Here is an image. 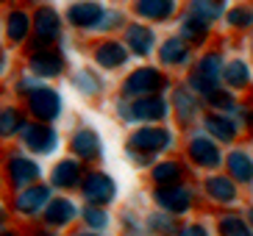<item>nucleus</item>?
<instances>
[{"instance_id": "f257e3e1", "label": "nucleus", "mask_w": 253, "mask_h": 236, "mask_svg": "<svg viewBox=\"0 0 253 236\" xmlns=\"http://www.w3.org/2000/svg\"><path fill=\"white\" fill-rule=\"evenodd\" d=\"M172 148L175 133L170 131V125H134L123 142L128 164L136 170H150L159 156L170 153Z\"/></svg>"}, {"instance_id": "f03ea898", "label": "nucleus", "mask_w": 253, "mask_h": 236, "mask_svg": "<svg viewBox=\"0 0 253 236\" xmlns=\"http://www.w3.org/2000/svg\"><path fill=\"white\" fill-rule=\"evenodd\" d=\"M67 25L56 3H39L31 8V39L25 50H42V47H67L70 42Z\"/></svg>"}, {"instance_id": "7ed1b4c3", "label": "nucleus", "mask_w": 253, "mask_h": 236, "mask_svg": "<svg viewBox=\"0 0 253 236\" xmlns=\"http://www.w3.org/2000/svg\"><path fill=\"white\" fill-rule=\"evenodd\" d=\"M0 172H3L6 192H17V189L45 181V164L34 156H28L20 145L0 148Z\"/></svg>"}, {"instance_id": "20e7f679", "label": "nucleus", "mask_w": 253, "mask_h": 236, "mask_svg": "<svg viewBox=\"0 0 253 236\" xmlns=\"http://www.w3.org/2000/svg\"><path fill=\"white\" fill-rule=\"evenodd\" d=\"M73 70L67 47H42V50H23V73L42 83H59Z\"/></svg>"}, {"instance_id": "39448f33", "label": "nucleus", "mask_w": 253, "mask_h": 236, "mask_svg": "<svg viewBox=\"0 0 253 236\" xmlns=\"http://www.w3.org/2000/svg\"><path fill=\"white\" fill-rule=\"evenodd\" d=\"M31 122H45V125H59L67 114V97L56 83H39L34 92L23 97V103Z\"/></svg>"}, {"instance_id": "423d86ee", "label": "nucleus", "mask_w": 253, "mask_h": 236, "mask_svg": "<svg viewBox=\"0 0 253 236\" xmlns=\"http://www.w3.org/2000/svg\"><path fill=\"white\" fill-rule=\"evenodd\" d=\"M64 153L73 156L84 167H100L106 158V139L89 122H75L64 133Z\"/></svg>"}, {"instance_id": "0eeeda50", "label": "nucleus", "mask_w": 253, "mask_h": 236, "mask_svg": "<svg viewBox=\"0 0 253 236\" xmlns=\"http://www.w3.org/2000/svg\"><path fill=\"white\" fill-rule=\"evenodd\" d=\"M167 86H170V83H167V75H164L162 67L136 64V67H128L126 73H123L120 86H117V95L126 97V100H136V97L162 95Z\"/></svg>"}, {"instance_id": "6e6552de", "label": "nucleus", "mask_w": 253, "mask_h": 236, "mask_svg": "<svg viewBox=\"0 0 253 236\" xmlns=\"http://www.w3.org/2000/svg\"><path fill=\"white\" fill-rule=\"evenodd\" d=\"M50 197H53V189L42 181V184L25 186V189H17V192H6V206L17 225L25 228V225L39 222V217H42Z\"/></svg>"}, {"instance_id": "1a4fd4ad", "label": "nucleus", "mask_w": 253, "mask_h": 236, "mask_svg": "<svg viewBox=\"0 0 253 236\" xmlns=\"http://www.w3.org/2000/svg\"><path fill=\"white\" fill-rule=\"evenodd\" d=\"M28 156L39 158V161H53L56 156L64 153V133L59 125H45V122H28L17 142Z\"/></svg>"}, {"instance_id": "9d476101", "label": "nucleus", "mask_w": 253, "mask_h": 236, "mask_svg": "<svg viewBox=\"0 0 253 236\" xmlns=\"http://www.w3.org/2000/svg\"><path fill=\"white\" fill-rule=\"evenodd\" d=\"M75 195H78V203H84V206L112 208L120 200V184L109 170H103V167H89Z\"/></svg>"}, {"instance_id": "9b49d317", "label": "nucleus", "mask_w": 253, "mask_h": 236, "mask_svg": "<svg viewBox=\"0 0 253 236\" xmlns=\"http://www.w3.org/2000/svg\"><path fill=\"white\" fill-rule=\"evenodd\" d=\"M106 8H109L106 0H67V6L61 8V17H64L67 34L97 37Z\"/></svg>"}, {"instance_id": "f8f14e48", "label": "nucleus", "mask_w": 253, "mask_h": 236, "mask_svg": "<svg viewBox=\"0 0 253 236\" xmlns=\"http://www.w3.org/2000/svg\"><path fill=\"white\" fill-rule=\"evenodd\" d=\"M31 39V8L23 3L0 8V44L11 50H25Z\"/></svg>"}, {"instance_id": "ddd939ff", "label": "nucleus", "mask_w": 253, "mask_h": 236, "mask_svg": "<svg viewBox=\"0 0 253 236\" xmlns=\"http://www.w3.org/2000/svg\"><path fill=\"white\" fill-rule=\"evenodd\" d=\"M89 64L100 70L103 75H117L126 73L131 67V56H128L126 44L120 42V37H97L89 44Z\"/></svg>"}, {"instance_id": "4468645a", "label": "nucleus", "mask_w": 253, "mask_h": 236, "mask_svg": "<svg viewBox=\"0 0 253 236\" xmlns=\"http://www.w3.org/2000/svg\"><path fill=\"white\" fill-rule=\"evenodd\" d=\"M86 170L89 167L75 161L73 156L61 153L50 161V167H45V184L53 189V195H75L84 175H86Z\"/></svg>"}, {"instance_id": "2eb2a0df", "label": "nucleus", "mask_w": 253, "mask_h": 236, "mask_svg": "<svg viewBox=\"0 0 253 236\" xmlns=\"http://www.w3.org/2000/svg\"><path fill=\"white\" fill-rule=\"evenodd\" d=\"M78 208H81V203H78L75 195H53V197L47 200V206H45V211H42V217H39V222L50 231L70 234V231L78 225Z\"/></svg>"}, {"instance_id": "dca6fc26", "label": "nucleus", "mask_w": 253, "mask_h": 236, "mask_svg": "<svg viewBox=\"0 0 253 236\" xmlns=\"http://www.w3.org/2000/svg\"><path fill=\"white\" fill-rule=\"evenodd\" d=\"M120 42L126 44L131 59H139V61H148L159 47V37L153 31V25H145L139 20H128V25L120 34Z\"/></svg>"}, {"instance_id": "f3484780", "label": "nucleus", "mask_w": 253, "mask_h": 236, "mask_svg": "<svg viewBox=\"0 0 253 236\" xmlns=\"http://www.w3.org/2000/svg\"><path fill=\"white\" fill-rule=\"evenodd\" d=\"M67 83L75 95L84 97V100H100V97H106V92H109L106 75L100 73V70H95L92 64L73 67L70 75H67Z\"/></svg>"}, {"instance_id": "a211bd4d", "label": "nucleus", "mask_w": 253, "mask_h": 236, "mask_svg": "<svg viewBox=\"0 0 253 236\" xmlns=\"http://www.w3.org/2000/svg\"><path fill=\"white\" fill-rule=\"evenodd\" d=\"M128 114L131 125H164V119L170 117V100H164L162 95L136 97L128 100Z\"/></svg>"}, {"instance_id": "6ab92c4d", "label": "nucleus", "mask_w": 253, "mask_h": 236, "mask_svg": "<svg viewBox=\"0 0 253 236\" xmlns=\"http://www.w3.org/2000/svg\"><path fill=\"white\" fill-rule=\"evenodd\" d=\"M28 122H31L28 114H25V109L17 100H11V97L0 100V148L17 145Z\"/></svg>"}, {"instance_id": "aec40b11", "label": "nucleus", "mask_w": 253, "mask_h": 236, "mask_svg": "<svg viewBox=\"0 0 253 236\" xmlns=\"http://www.w3.org/2000/svg\"><path fill=\"white\" fill-rule=\"evenodd\" d=\"M150 200H153L156 211H164V214H170V217L186 214L189 206H192V195L181 184L178 186H159V189L150 192Z\"/></svg>"}, {"instance_id": "412c9836", "label": "nucleus", "mask_w": 253, "mask_h": 236, "mask_svg": "<svg viewBox=\"0 0 253 236\" xmlns=\"http://www.w3.org/2000/svg\"><path fill=\"white\" fill-rule=\"evenodd\" d=\"M128 8H131L134 20L145 22V25H153V22H170L175 17L178 3L175 0H131Z\"/></svg>"}, {"instance_id": "4be33fe9", "label": "nucleus", "mask_w": 253, "mask_h": 236, "mask_svg": "<svg viewBox=\"0 0 253 236\" xmlns=\"http://www.w3.org/2000/svg\"><path fill=\"white\" fill-rule=\"evenodd\" d=\"M156 56L162 70H175V67H184L189 61V47L181 37H167L164 42H159Z\"/></svg>"}, {"instance_id": "5701e85b", "label": "nucleus", "mask_w": 253, "mask_h": 236, "mask_svg": "<svg viewBox=\"0 0 253 236\" xmlns=\"http://www.w3.org/2000/svg\"><path fill=\"white\" fill-rule=\"evenodd\" d=\"M78 228L95 231V234H112L114 228V214L112 208H97V206H84L78 208Z\"/></svg>"}, {"instance_id": "b1692460", "label": "nucleus", "mask_w": 253, "mask_h": 236, "mask_svg": "<svg viewBox=\"0 0 253 236\" xmlns=\"http://www.w3.org/2000/svg\"><path fill=\"white\" fill-rule=\"evenodd\" d=\"M150 184L156 186H178L184 181V164L175 161V158H156L153 167L148 170Z\"/></svg>"}, {"instance_id": "393cba45", "label": "nucleus", "mask_w": 253, "mask_h": 236, "mask_svg": "<svg viewBox=\"0 0 253 236\" xmlns=\"http://www.w3.org/2000/svg\"><path fill=\"white\" fill-rule=\"evenodd\" d=\"M114 225L120 228V236H145V217L131 206H123L114 214Z\"/></svg>"}, {"instance_id": "a878e982", "label": "nucleus", "mask_w": 253, "mask_h": 236, "mask_svg": "<svg viewBox=\"0 0 253 236\" xmlns=\"http://www.w3.org/2000/svg\"><path fill=\"white\" fill-rule=\"evenodd\" d=\"M145 236H178V220L164 211L145 214Z\"/></svg>"}, {"instance_id": "bb28decb", "label": "nucleus", "mask_w": 253, "mask_h": 236, "mask_svg": "<svg viewBox=\"0 0 253 236\" xmlns=\"http://www.w3.org/2000/svg\"><path fill=\"white\" fill-rule=\"evenodd\" d=\"M128 20H131V17L126 14V8L109 6V8H106V14H103V22H100L97 37H120V34H123V28L128 25Z\"/></svg>"}, {"instance_id": "cd10ccee", "label": "nucleus", "mask_w": 253, "mask_h": 236, "mask_svg": "<svg viewBox=\"0 0 253 236\" xmlns=\"http://www.w3.org/2000/svg\"><path fill=\"white\" fill-rule=\"evenodd\" d=\"M42 81H37V78H31L28 73H14V78H11V83H8V95H11V100H17V103H23V97L28 95V92H34V89L39 86Z\"/></svg>"}, {"instance_id": "c85d7f7f", "label": "nucleus", "mask_w": 253, "mask_h": 236, "mask_svg": "<svg viewBox=\"0 0 253 236\" xmlns=\"http://www.w3.org/2000/svg\"><path fill=\"white\" fill-rule=\"evenodd\" d=\"M23 234H25V236H64V234H59V231H50V228H45L42 222H34V225H25V228H23Z\"/></svg>"}, {"instance_id": "c756f323", "label": "nucleus", "mask_w": 253, "mask_h": 236, "mask_svg": "<svg viewBox=\"0 0 253 236\" xmlns=\"http://www.w3.org/2000/svg\"><path fill=\"white\" fill-rule=\"evenodd\" d=\"M8 73H11V53L0 44V81H3Z\"/></svg>"}, {"instance_id": "7c9ffc66", "label": "nucleus", "mask_w": 253, "mask_h": 236, "mask_svg": "<svg viewBox=\"0 0 253 236\" xmlns=\"http://www.w3.org/2000/svg\"><path fill=\"white\" fill-rule=\"evenodd\" d=\"M6 225H14V217L6 206V197H0V228H6Z\"/></svg>"}, {"instance_id": "2f4dec72", "label": "nucleus", "mask_w": 253, "mask_h": 236, "mask_svg": "<svg viewBox=\"0 0 253 236\" xmlns=\"http://www.w3.org/2000/svg\"><path fill=\"white\" fill-rule=\"evenodd\" d=\"M0 236H25L23 234V225H6V228H0Z\"/></svg>"}, {"instance_id": "473e14b6", "label": "nucleus", "mask_w": 253, "mask_h": 236, "mask_svg": "<svg viewBox=\"0 0 253 236\" xmlns=\"http://www.w3.org/2000/svg\"><path fill=\"white\" fill-rule=\"evenodd\" d=\"M64 236H112V234H95V231H84V228L75 225V228L70 231V234H64Z\"/></svg>"}, {"instance_id": "72a5a7b5", "label": "nucleus", "mask_w": 253, "mask_h": 236, "mask_svg": "<svg viewBox=\"0 0 253 236\" xmlns=\"http://www.w3.org/2000/svg\"><path fill=\"white\" fill-rule=\"evenodd\" d=\"M23 6H28V8H34V6H39V3H53V0H20Z\"/></svg>"}, {"instance_id": "f704fd0d", "label": "nucleus", "mask_w": 253, "mask_h": 236, "mask_svg": "<svg viewBox=\"0 0 253 236\" xmlns=\"http://www.w3.org/2000/svg\"><path fill=\"white\" fill-rule=\"evenodd\" d=\"M0 197H6V184H3V172H0Z\"/></svg>"}, {"instance_id": "c9c22d12", "label": "nucleus", "mask_w": 253, "mask_h": 236, "mask_svg": "<svg viewBox=\"0 0 253 236\" xmlns=\"http://www.w3.org/2000/svg\"><path fill=\"white\" fill-rule=\"evenodd\" d=\"M14 3H20V0H0V8H6V6H14Z\"/></svg>"}]
</instances>
